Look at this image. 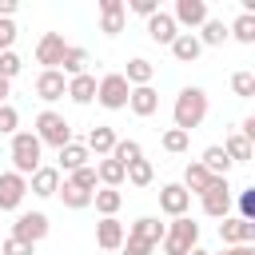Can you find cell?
I'll return each instance as SVG.
<instances>
[{"instance_id":"cell-1","label":"cell","mask_w":255,"mask_h":255,"mask_svg":"<svg viewBox=\"0 0 255 255\" xmlns=\"http://www.w3.org/2000/svg\"><path fill=\"white\" fill-rule=\"evenodd\" d=\"M171 120H175L179 131L191 135V128H199V124L207 120V92H203V88H179L175 108H171Z\"/></svg>"},{"instance_id":"cell-2","label":"cell","mask_w":255,"mask_h":255,"mask_svg":"<svg viewBox=\"0 0 255 255\" xmlns=\"http://www.w3.org/2000/svg\"><path fill=\"white\" fill-rule=\"evenodd\" d=\"M191 247H199V223L191 215H179L163 227V255H187Z\"/></svg>"},{"instance_id":"cell-3","label":"cell","mask_w":255,"mask_h":255,"mask_svg":"<svg viewBox=\"0 0 255 255\" xmlns=\"http://www.w3.org/2000/svg\"><path fill=\"white\" fill-rule=\"evenodd\" d=\"M163 227H167V223H159V219L143 215V219H135V223H131V231L124 235V247H128V251H139V255H151V251L163 243Z\"/></svg>"},{"instance_id":"cell-4","label":"cell","mask_w":255,"mask_h":255,"mask_svg":"<svg viewBox=\"0 0 255 255\" xmlns=\"http://www.w3.org/2000/svg\"><path fill=\"white\" fill-rule=\"evenodd\" d=\"M40 151H44V143H40L32 131H16V135H12V171L28 179V175L40 167Z\"/></svg>"},{"instance_id":"cell-5","label":"cell","mask_w":255,"mask_h":255,"mask_svg":"<svg viewBox=\"0 0 255 255\" xmlns=\"http://www.w3.org/2000/svg\"><path fill=\"white\" fill-rule=\"evenodd\" d=\"M32 135H36L40 143H52V147L60 151L64 143H72V124H68L60 112H52V108H48V112H40V116H36V131H32Z\"/></svg>"},{"instance_id":"cell-6","label":"cell","mask_w":255,"mask_h":255,"mask_svg":"<svg viewBox=\"0 0 255 255\" xmlns=\"http://www.w3.org/2000/svg\"><path fill=\"white\" fill-rule=\"evenodd\" d=\"M128 96H131V88H128V80H124L120 72H108L104 80H96V100H100L108 112L128 108Z\"/></svg>"},{"instance_id":"cell-7","label":"cell","mask_w":255,"mask_h":255,"mask_svg":"<svg viewBox=\"0 0 255 255\" xmlns=\"http://www.w3.org/2000/svg\"><path fill=\"white\" fill-rule=\"evenodd\" d=\"M44 235H48V215H44V211H20V215H16V223H12V239L36 247Z\"/></svg>"},{"instance_id":"cell-8","label":"cell","mask_w":255,"mask_h":255,"mask_svg":"<svg viewBox=\"0 0 255 255\" xmlns=\"http://www.w3.org/2000/svg\"><path fill=\"white\" fill-rule=\"evenodd\" d=\"M199 199H203V211H207L211 219H227V215H231V187H227L223 175H215L211 187H207Z\"/></svg>"},{"instance_id":"cell-9","label":"cell","mask_w":255,"mask_h":255,"mask_svg":"<svg viewBox=\"0 0 255 255\" xmlns=\"http://www.w3.org/2000/svg\"><path fill=\"white\" fill-rule=\"evenodd\" d=\"M64 52H68L64 36H60V32H44L40 44H36V64H44V72H56L60 60H64Z\"/></svg>"},{"instance_id":"cell-10","label":"cell","mask_w":255,"mask_h":255,"mask_svg":"<svg viewBox=\"0 0 255 255\" xmlns=\"http://www.w3.org/2000/svg\"><path fill=\"white\" fill-rule=\"evenodd\" d=\"M28 195V179L16 171H0V211H16Z\"/></svg>"},{"instance_id":"cell-11","label":"cell","mask_w":255,"mask_h":255,"mask_svg":"<svg viewBox=\"0 0 255 255\" xmlns=\"http://www.w3.org/2000/svg\"><path fill=\"white\" fill-rule=\"evenodd\" d=\"M219 239H223L227 247L255 243V223H247V219H239V215H227V219L219 223Z\"/></svg>"},{"instance_id":"cell-12","label":"cell","mask_w":255,"mask_h":255,"mask_svg":"<svg viewBox=\"0 0 255 255\" xmlns=\"http://www.w3.org/2000/svg\"><path fill=\"white\" fill-rule=\"evenodd\" d=\"M187 207H191V195H187L179 183H163V187H159V211H163V215L179 219V215H187Z\"/></svg>"},{"instance_id":"cell-13","label":"cell","mask_w":255,"mask_h":255,"mask_svg":"<svg viewBox=\"0 0 255 255\" xmlns=\"http://www.w3.org/2000/svg\"><path fill=\"white\" fill-rule=\"evenodd\" d=\"M124 20H128L124 0H100V32L104 36H120L124 32Z\"/></svg>"},{"instance_id":"cell-14","label":"cell","mask_w":255,"mask_h":255,"mask_svg":"<svg viewBox=\"0 0 255 255\" xmlns=\"http://www.w3.org/2000/svg\"><path fill=\"white\" fill-rule=\"evenodd\" d=\"M171 20H175V24H187V28H203V20H207V0H175Z\"/></svg>"},{"instance_id":"cell-15","label":"cell","mask_w":255,"mask_h":255,"mask_svg":"<svg viewBox=\"0 0 255 255\" xmlns=\"http://www.w3.org/2000/svg\"><path fill=\"white\" fill-rule=\"evenodd\" d=\"M36 96H40L44 104H56V100L68 96V80H64L60 72H40V76H36Z\"/></svg>"},{"instance_id":"cell-16","label":"cell","mask_w":255,"mask_h":255,"mask_svg":"<svg viewBox=\"0 0 255 255\" xmlns=\"http://www.w3.org/2000/svg\"><path fill=\"white\" fill-rule=\"evenodd\" d=\"M28 191H32V195H40V199L56 195V191H60V171H56V167H44V163H40V167H36V171L28 175Z\"/></svg>"},{"instance_id":"cell-17","label":"cell","mask_w":255,"mask_h":255,"mask_svg":"<svg viewBox=\"0 0 255 255\" xmlns=\"http://www.w3.org/2000/svg\"><path fill=\"white\" fill-rule=\"evenodd\" d=\"M147 36L155 44H171L179 36V24L171 20V12H155V16H147Z\"/></svg>"},{"instance_id":"cell-18","label":"cell","mask_w":255,"mask_h":255,"mask_svg":"<svg viewBox=\"0 0 255 255\" xmlns=\"http://www.w3.org/2000/svg\"><path fill=\"white\" fill-rule=\"evenodd\" d=\"M96 243L104 247V251H120L124 247V223L112 215V219H100L96 223Z\"/></svg>"},{"instance_id":"cell-19","label":"cell","mask_w":255,"mask_h":255,"mask_svg":"<svg viewBox=\"0 0 255 255\" xmlns=\"http://www.w3.org/2000/svg\"><path fill=\"white\" fill-rule=\"evenodd\" d=\"M167 48H171V56H175L179 64H195V60H199V52H203V44L195 40V32H179Z\"/></svg>"},{"instance_id":"cell-20","label":"cell","mask_w":255,"mask_h":255,"mask_svg":"<svg viewBox=\"0 0 255 255\" xmlns=\"http://www.w3.org/2000/svg\"><path fill=\"white\" fill-rule=\"evenodd\" d=\"M128 108L135 112V116H155L159 112V96H155V88L147 84V88H131V96H128Z\"/></svg>"},{"instance_id":"cell-21","label":"cell","mask_w":255,"mask_h":255,"mask_svg":"<svg viewBox=\"0 0 255 255\" xmlns=\"http://www.w3.org/2000/svg\"><path fill=\"white\" fill-rule=\"evenodd\" d=\"M211 179H215V175H211L203 163H187V167H183V183H179V187H183L187 195H203V191L211 187Z\"/></svg>"},{"instance_id":"cell-22","label":"cell","mask_w":255,"mask_h":255,"mask_svg":"<svg viewBox=\"0 0 255 255\" xmlns=\"http://www.w3.org/2000/svg\"><path fill=\"white\" fill-rule=\"evenodd\" d=\"M120 76L128 80V88H147V84H151V76H155V68H151V60L135 56V60H128V68H124Z\"/></svg>"},{"instance_id":"cell-23","label":"cell","mask_w":255,"mask_h":255,"mask_svg":"<svg viewBox=\"0 0 255 255\" xmlns=\"http://www.w3.org/2000/svg\"><path fill=\"white\" fill-rule=\"evenodd\" d=\"M84 147L108 159V155H112V147H116V131H112L108 124H96V128L88 131V139H84Z\"/></svg>"},{"instance_id":"cell-24","label":"cell","mask_w":255,"mask_h":255,"mask_svg":"<svg viewBox=\"0 0 255 255\" xmlns=\"http://www.w3.org/2000/svg\"><path fill=\"white\" fill-rule=\"evenodd\" d=\"M88 155H92V151H88L84 143H76V139H72V143H64V147H60V167H56V171H68V175H72V171L88 167Z\"/></svg>"},{"instance_id":"cell-25","label":"cell","mask_w":255,"mask_h":255,"mask_svg":"<svg viewBox=\"0 0 255 255\" xmlns=\"http://www.w3.org/2000/svg\"><path fill=\"white\" fill-rule=\"evenodd\" d=\"M88 64H92V60H88V52L68 44V52H64V60H60V68H56V72H60L64 80H72V76H84V72H88Z\"/></svg>"},{"instance_id":"cell-26","label":"cell","mask_w":255,"mask_h":255,"mask_svg":"<svg viewBox=\"0 0 255 255\" xmlns=\"http://www.w3.org/2000/svg\"><path fill=\"white\" fill-rule=\"evenodd\" d=\"M68 100H76V104H92V100H96V76H92V72L72 76V80H68Z\"/></svg>"},{"instance_id":"cell-27","label":"cell","mask_w":255,"mask_h":255,"mask_svg":"<svg viewBox=\"0 0 255 255\" xmlns=\"http://www.w3.org/2000/svg\"><path fill=\"white\" fill-rule=\"evenodd\" d=\"M211 175H223L227 179V171H231V159H227V151L219 147V143H211V147H203V159H199Z\"/></svg>"},{"instance_id":"cell-28","label":"cell","mask_w":255,"mask_h":255,"mask_svg":"<svg viewBox=\"0 0 255 255\" xmlns=\"http://www.w3.org/2000/svg\"><path fill=\"white\" fill-rule=\"evenodd\" d=\"M92 203H96V211H100L104 219H112V215L120 211V203H124V195H120L116 187H100V191H92Z\"/></svg>"},{"instance_id":"cell-29","label":"cell","mask_w":255,"mask_h":255,"mask_svg":"<svg viewBox=\"0 0 255 255\" xmlns=\"http://www.w3.org/2000/svg\"><path fill=\"white\" fill-rule=\"evenodd\" d=\"M112 159H116V163L128 171L135 159H143V147H139L135 139H116V147H112Z\"/></svg>"},{"instance_id":"cell-30","label":"cell","mask_w":255,"mask_h":255,"mask_svg":"<svg viewBox=\"0 0 255 255\" xmlns=\"http://www.w3.org/2000/svg\"><path fill=\"white\" fill-rule=\"evenodd\" d=\"M195 40H199V44H207V48H219V44L227 40V24H223V20H211V16H207V20H203V32H199Z\"/></svg>"},{"instance_id":"cell-31","label":"cell","mask_w":255,"mask_h":255,"mask_svg":"<svg viewBox=\"0 0 255 255\" xmlns=\"http://www.w3.org/2000/svg\"><path fill=\"white\" fill-rule=\"evenodd\" d=\"M223 151H227L231 163H247V159H251V143H247L239 131H231V135L223 139Z\"/></svg>"},{"instance_id":"cell-32","label":"cell","mask_w":255,"mask_h":255,"mask_svg":"<svg viewBox=\"0 0 255 255\" xmlns=\"http://www.w3.org/2000/svg\"><path fill=\"white\" fill-rule=\"evenodd\" d=\"M96 179H100L104 187H120V183H124V167H120V163L108 155V159H100V167H96Z\"/></svg>"},{"instance_id":"cell-33","label":"cell","mask_w":255,"mask_h":255,"mask_svg":"<svg viewBox=\"0 0 255 255\" xmlns=\"http://www.w3.org/2000/svg\"><path fill=\"white\" fill-rule=\"evenodd\" d=\"M227 36H235L239 44H255V16H251V12H243V16L227 28Z\"/></svg>"},{"instance_id":"cell-34","label":"cell","mask_w":255,"mask_h":255,"mask_svg":"<svg viewBox=\"0 0 255 255\" xmlns=\"http://www.w3.org/2000/svg\"><path fill=\"white\" fill-rule=\"evenodd\" d=\"M124 179H128L131 187H147V183L155 179V171H151V163H147V159H135V163L124 171Z\"/></svg>"},{"instance_id":"cell-35","label":"cell","mask_w":255,"mask_h":255,"mask_svg":"<svg viewBox=\"0 0 255 255\" xmlns=\"http://www.w3.org/2000/svg\"><path fill=\"white\" fill-rule=\"evenodd\" d=\"M56 195H60V199H64V207H72V211H80V207H88V203H92V195H88V191H80V187H72L68 179L60 183V191H56Z\"/></svg>"},{"instance_id":"cell-36","label":"cell","mask_w":255,"mask_h":255,"mask_svg":"<svg viewBox=\"0 0 255 255\" xmlns=\"http://www.w3.org/2000/svg\"><path fill=\"white\" fill-rule=\"evenodd\" d=\"M68 183H72V187H80V191H88V195H92V191H96V183H100V179H96V167H92V163H88V167H80V171H72V175H68Z\"/></svg>"},{"instance_id":"cell-37","label":"cell","mask_w":255,"mask_h":255,"mask_svg":"<svg viewBox=\"0 0 255 255\" xmlns=\"http://www.w3.org/2000/svg\"><path fill=\"white\" fill-rule=\"evenodd\" d=\"M231 92H235L239 100L255 96V72H235V76H231Z\"/></svg>"},{"instance_id":"cell-38","label":"cell","mask_w":255,"mask_h":255,"mask_svg":"<svg viewBox=\"0 0 255 255\" xmlns=\"http://www.w3.org/2000/svg\"><path fill=\"white\" fill-rule=\"evenodd\" d=\"M187 131H179V128H167L163 131V151H171V155H179V151H187Z\"/></svg>"},{"instance_id":"cell-39","label":"cell","mask_w":255,"mask_h":255,"mask_svg":"<svg viewBox=\"0 0 255 255\" xmlns=\"http://www.w3.org/2000/svg\"><path fill=\"white\" fill-rule=\"evenodd\" d=\"M20 68H24V60L8 48V52H0V80H8L12 84V76H20Z\"/></svg>"},{"instance_id":"cell-40","label":"cell","mask_w":255,"mask_h":255,"mask_svg":"<svg viewBox=\"0 0 255 255\" xmlns=\"http://www.w3.org/2000/svg\"><path fill=\"white\" fill-rule=\"evenodd\" d=\"M235 203H239V219L255 223V187H243V191L235 195Z\"/></svg>"},{"instance_id":"cell-41","label":"cell","mask_w":255,"mask_h":255,"mask_svg":"<svg viewBox=\"0 0 255 255\" xmlns=\"http://www.w3.org/2000/svg\"><path fill=\"white\" fill-rule=\"evenodd\" d=\"M16 124H20V112L12 104H0V135H16Z\"/></svg>"},{"instance_id":"cell-42","label":"cell","mask_w":255,"mask_h":255,"mask_svg":"<svg viewBox=\"0 0 255 255\" xmlns=\"http://www.w3.org/2000/svg\"><path fill=\"white\" fill-rule=\"evenodd\" d=\"M0 255H32V243H20V239L8 235V239L0 243Z\"/></svg>"},{"instance_id":"cell-43","label":"cell","mask_w":255,"mask_h":255,"mask_svg":"<svg viewBox=\"0 0 255 255\" xmlns=\"http://www.w3.org/2000/svg\"><path fill=\"white\" fill-rule=\"evenodd\" d=\"M12 40H16V24L12 20H0V52H8Z\"/></svg>"},{"instance_id":"cell-44","label":"cell","mask_w":255,"mask_h":255,"mask_svg":"<svg viewBox=\"0 0 255 255\" xmlns=\"http://www.w3.org/2000/svg\"><path fill=\"white\" fill-rule=\"evenodd\" d=\"M124 8H131V12H139V16H155V12H159L155 0H131V4H124Z\"/></svg>"},{"instance_id":"cell-45","label":"cell","mask_w":255,"mask_h":255,"mask_svg":"<svg viewBox=\"0 0 255 255\" xmlns=\"http://www.w3.org/2000/svg\"><path fill=\"white\" fill-rule=\"evenodd\" d=\"M8 92H12V84H8V80H0V104H8Z\"/></svg>"},{"instance_id":"cell-46","label":"cell","mask_w":255,"mask_h":255,"mask_svg":"<svg viewBox=\"0 0 255 255\" xmlns=\"http://www.w3.org/2000/svg\"><path fill=\"white\" fill-rule=\"evenodd\" d=\"M243 247H251V243H243ZM243 247H223L219 255H243Z\"/></svg>"},{"instance_id":"cell-47","label":"cell","mask_w":255,"mask_h":255,"mask_svg":"<svg viewBox=\"0 0 255 255\" xmlns=\"http://www.w3.org/2000/svg\"><path fill=\"white\" fill-rule=\"evenodd\" d=\"M187 255H211V251H203V247H191V251H187Z\"/></svg>"},{"instance_id":"cell-48","label":"cell","mask_w":255,"mask_h":255,"mask_svg":"<svg viewBox=\"0 0 255 255\" xmlns=\"http://www.w3.org/2000/svg\"><path fill=\"white\" fill-rule=\"evenodd\" d=\"M124 255H139V251H128V247H124Z\"/></svg>"}]
</instances>
